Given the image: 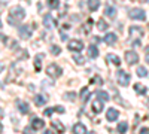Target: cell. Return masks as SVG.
<instances>
[{
	"label": "cell",
	"instance_id": "8d00e7d4",
	"mask_svg": "<svg viewBox=\"0 0 149 134\" xmlns=\"http://www.w3.org/2000/svg\"><path fill=\"white\" fill-rule=\"evenodd\" d=\"M140 134H149V130H148V128H143V130L140 131Z\"/></svg>",
	"mask_w": 149,
	"mask_h": 134
},
{
	"label": "cell",
	"instance_id": "7c38bea8",
	"mask_svg": "<svg viewBox=\"0 0 149 134\" xmlns=\"http://www.w3.org/2000/svg\"><path fill=\"white\" fill-rule=\"evenodd\" d=\"M72 131H73V134H86V127H85L84 124L78 122V124L73 125Z\"/></svg>",
	"mask_w": 149,
	"mask_h": 134
},
{
	"label": "cell",
	"instance_id": "d6a6232c",
	"mask_svg": "<svg viewBox=\"0 0 149 134\" xmlns=\"http://www.w3.org/2000/svg\"><path fill=\"white\" fill-rule=\"evenodd\" d=\"M51 52H52L54 55H60V52H61V48H58V46L52 45V46H51Z\"/></svg>",
	"mask_w": 149,
	"mask_h": 134
},
{
	"label": "cell",
	"instance_id": "836d02e7",
	"mask_svg": "<svg viewBox=\"0 0 149 134\" xmlns=\"http://www.w3.org/2000/svg\"><path fill=\"white\" fill-rule=\"evenodd\" d=\"M91 26H93V19L90 18L88 21H86V26H85V33H88V31H90V28H91Z\"/></svg>",
	"mask_w": 149,
	"mask_h": 134
},
{
	"label": "cell",
	"instance_id": "5b68a950",
	"mask_svg": "<svg viewBox=\"0 0 149 134\" xmlns=\"http://www.w3.org/2000/svg\"><path fill=\"white\" fill-rule=\"evenodd\" d=\"M128 15L131 19H137V21H143L146 18V14H145V10L140 9V8H134L128 12Z\"/></svg>",
	"mask_w": 149,
	"mask_h": 134
},
{
	"label": "cell",
	"instance_id": "e0dca14e",
	"mask_svg": "<svg viewBox=\"0 0 149 134\" xmlns=\"http://www.w3.org/2000/svg\"><path fill=\"white\" fill-rule=\"evenodd\" d=\"M93 110H94L95 113H100V112L103 110V101H102V100H95V101L93 103Z\"/></svg>",
	"mask_w": 149,
	"mask_h": 134
},
{
	"label": "cell",
	"instance_id": "60d3db41",
	"mask_svg": "<svg viewBox=\"0 0 149 134\" xmlns=\"http://www.w3.org/2000/svg\"><path fill=\"white\" fill-rule=\"evenodd\" d=\"M3 39H5V36H3V34H0V40H3Z\"/></svg>",
	"mask_w": 149,
	"mask_h": 134
},
{
	"label": "cell",
	"instance_id": "bcb514c9",
	"mask_svg": "<svg viewBox=\"0 0 149 134\" xmlns=\"http://www.w3.org/2000/svg\"><path fill=\"white\" fill-rule=\"evenodd\" d=\"M0 27H2V21H0Z\"/></svg>",
	"mask_w": 149,
	"mask_h": 134
},
{
	"label": "cell",
	"instance_id": "4dcf8cb0",
	"mask_svg": "<svg viewBox=\"0 0 149 134\" xmlns=\"http://www.w3.org/2000/svg\"><path fill=\"white\" fill-rule=\"evenodd\" d=\"M64 100L74 101V100H76V94H74L73 91H72V92H66V94H64Z\"/></svg>",
	"mask_w": 149,
	"mask_h": 134
},
{
	"label": "cell",
	"instance_id": "d6986e66",
	"mask_svg": "<svg viewBox=\"0 0 149 134\" xmlns=\"http://www.w3.org/2000/svg\"><path fill=\"white\" fill-rule=\"evenodd\" d=\"M34 70L37 73L42 70V54H39V55L36 57V60H34Z\"/></svg>",
	"mask_w": 149,
	"mask_h": 134
},
{
	"label": "cell",
	"instance_id": "4316f807",
	"mask_svg": "<svg viewBox=\"0 0 149 134\" xmlns=\"http://www.w3.org/2000/svg\"><path fill=\"white\" fill-rule=\"evenodd\" d=\"M104 15H107V17H115V15H116V9H115L113 6H106Z\"/></svg>",
	"mask_w": 149,
	"mask_h": 134
},
{
	"label": "cell",
	"instance_id": "44dd1931",
	"mask_svg": "<svg viewBox=\"0 0 149 134\" xmlns=\"http://www.w3.org/2000/svg\"><path fill=\"white\" fill-rule=\"evenodd\" d=\"M88 55H90V58H97L98 57V49H97L95 45H91L88 48Z\"/></svg>",
	"mask_w": 149,
	"mask_h": 134
},
{
	"label": "cell",
	"instance_id": "b9f144b4",
	"mask_svg": "<svg viewBox=\"0 0 149 134\" xmlns=\"http://www.w3.org/2000/svg\"><path fill=\"white\" fill-rule=\"evenodd\" d=\"M3 116V110H2V109H0V118H2Z\"/></svg>",
	"mask_w": 149,
	"mask_h": 134
},
{
	"label": "cell",
	"instance_id": "7a4b0ae2",
	"mask_svg": "<svg viewBox=\"0 0 149 134\" xmlns=\"http://www.w3.org/2000/svg\"><path fill=\"white\" fill-rule=\"evenodd\" d=\"M130 37L133 39V45L134 46H140V39L143 37V28L133 26L130 27Z\"/></svg>",
	"mask_w": 149,
	"mask_h": 134
},
{
	"label": "cell",
	"instance_id": "f6af8a7d",
	"mask_svg": "<svg viewBox=\"0 0 149 134\" xmlns=\"http://www.w3.org/2000/svg\"><path fill=\"white\" fill-rule=\"evenodd\" d=\"M88 134H95V133H94V131H91V133H88Z\"/></svg>",
	"mask_w": 149,
	"mask_h": 134
},
{
	"label": "cell",
	"instance_id": "30bf717a",
	"mask_svg": "<svg viewBox=\"0 0 149 134\" xmlns=\"http://www.w3.org/2000/svg\"><path fill=\"white\" fill-rule=\"evenodd\" d=\"M103 40L107 43V45H115L116 40H118V36L115 33H106V36L103 37Z\"/></svg>",
	"mask_w": 149,
	"mask_h": 134
},
{
	"label": "cell",
	"instance_id": "cb8c5ba5",
	"mask_svg": "<svg viewBox=\"0 0 149 134\" xmlns=\"http://www.w3.org/2000/svg\"><path fill=\"white\" fill-rule=\"evenodd\" d=\"M134 91L137 92L139 95H143V94H146V88L143 87L142 83H134Z\"/></svg>",
	"mask_w": 149,
	"mask_h": 134
},
{
	"label": "cell",
	"instance_id": "ffe728a7",
	"mask_svg": "<svg viewBox=\"0 0 149 134\" xmlns=\"http://www.w3.org/2000/svg\"><path fill=\"white\" fill-rule=\"evenodd\" d=\"M107 61H110V63H113L115 66H121V60L115 55V54H107Z\"/></svg>",
	"mask_w": 149,
	"mask_h": 134
},
{
	"label": "cell",
	"instance_id": "6da1fadb",
	"mask_svg": "<svg viewBox=\"0 0 149 134\" xmlns=\"http://www.w3.org/2000/svg\"><path fill=\"white\" fill-rule=\"evenodd\" d=\"M26 17V10H24L21 6H14L10 9V17H9V24L10 26H15V24L21 19H24Z\"/></svg>",
	"mask_w": 149,
	"mask_h": 134
},
{
	"label": "cell",
	"instance_id": "d590c367",
	"mask_svg": "<svg viewBox=\"0 0 149 134\" xmlns=\"http://www.w3.org/2000/svg\"><path fill=\"white\" fill-rule=\"evenodd\" d=\"M54 109H55V112H58V113H64V107L63 106H57Z\"/></svg>",
	"mask_w": 149,
	"mask_h": 134
},
{
	"label": "cell",
	"instance_id": "f546056e",
	"mask_svg": "<svg viewBox=\"0 0 149 134\" xmlns=\"http://www.w3.org/2000/svg\"><path fill=\"white\" fill-rule=\"evenodd\" d=\"M91 83H94V85H98V87H100V85H103V83H104V81H103L100 76H94V78L91 79Z\"/></svg>",
	"mask_w": 149,
	"mask_h": 134
},
{
	"label": "cell",
	"instance_id": "ab89813d",
	"mask_svg": "<svg viewBox=\"0 0 149 134\" xmlns=\"http://www.w3.org/2000/svg\"><path fill=\"white\" fill-rule=\"evenodd\" d=\"M43 134H54V133H52V131H51V130H46V131H45V133H43Z\"/></svg>",
	"mask_w": 149,
	"mask_h": 134
},
{
	"label": "cell",
	"instance_id": "7402d4cb",
	"mask_svg": "<svg viewBox=\"0 0 149 134\" xmlns=\"http://www.w3.org/2000/svg\"><path fill=\"white\" fill-rule=\"evenodd\" d=\"M34 101H36L37 106H43V104L46 103V97L42 95V94H37V95L34 97Z\"/></svg>",
	"mask_w": 149,
	"mask_h": 134
},
{
	"label": "cell",
	"instance_id": "9a60e30c",
	"mask_svg": "<svg viewBox=\"0 0 149 134\" xmlns=\"http://www.w3.org/2000/svg\"><path fill=\"white\" fill-rule=\"evenodd\" d=\"M95 95H97V99L98 100H102V101H107L110 97H109V94L106 92V91H103V90H98L97 92H95Z\"/></svg>",
	"mask_w": 149,
	"mask_h": 134
},
{
	"label": "cell",
	"instance_id": "f1b7e54d",
	"mask_svg": "<svg viewBox=\"0 0 149 134\" xmlns=\"http://www.w3.org/2000/svg\"><path fill=\"white\" fill-rule=\"evenodd\" d=\"M48 6L51 9H58L60 8V0H48Z\"/></svg>",
	"mask_w": 149,
	"mask_h": 134
},
{
	"label": "cell",
	"instance_id": "e575fe53",
	"mask_svg": "<svg viewBox=\"0 0 149 134\" xmlns=\"http://www.w3.org/2000/svg\"><path fill=\"white\" fill-rule=\"evenodd\" d=\"M55 110V109H45V112H43V115L45 116H51V113Z\"/></svg>",
	"mask_w": 149,
	"mask_h": 134
},
{
	"label": "cell",
	"instance_id": "7dc6e473",
	"mask_svg": "<svg viewBox=\"0 0 149 134\" xmlns=\"http://www.w3.org/2000/svg\"><path fill=\"white\" fill-rule=\"evenodd\" d=\"M143 2H148V0H143Z\"/></svg>",
	"mask_w": 149,
	"mask_h": 134
},
{
	"label": "cell",
	"instance_id": "ac0fdd59",
	"mask_svg": "<svg viewBox=\"0 0 149 134\" xmlns=\"http://www.w3.org/2000/svg\"><path fill=\"white\" fill-rule=\"evenodd\" d=\"M17 104H18V109H19L21 113H29L30 107H29V104L26 101H17Z\"/></svg>",
	"mask_w": 149,
	"mask_h": 134
},
{
	"label": "cell",
	"instance_id": "4fadbf2b",
	"mask_svg": "<svg viewBox=\"0 0 149 134\" xmlns=\"http://www.w3.org/2000/svg\"><path fill=\"white\" fill-rule=\"evenodd\" d=\"M43 26H45V27H48V28H51V27H54V26H55V21L52 19V17H51V15H45V17H43Z\"/></svg>",
	"mask_w": 149,
	"mask_h": 134
},
{
	"label": "cell",
	"instance_id": "d4e9b609",
	"mask_svg": "<svg viewBox=\"0 0 149 134\" xmlns=\"http://www.w3.org/2000/svg\"><path fill=\"white\" fill-rule=\"evenodd\" d=\"M127 130H128V124L124 121V122H119L118 124V133L119 134H125L127 133Z\"/></svg>",
	"mask_w": 149,
	"mask_h": 134
},
{
	"label": "cell",
	"instance_id": "484cf974",
	"mask_svg": "<svg viewBox=\"0 0 149 134\" xmlns=\"http://www.w3.org/2000/svg\"><path fill=\"white\" fill-rule=\"evenodd\" d=\"M52 127H54L60 134H63V133H64V127H63V124H61L60 121H52Z\"/></svg>",
	"mask_w": 149,
	"mask_h": 134
},
{
	"label": "cell",
	"instance_id": "ee69618b",
	"mask_svg": "<svg viewBox=\"0 0 149 134\" xmlns=\"http://www.w3.org/2000/svg\"><path fill=\"white\" fill-rule=\"evenodd\" d=\"M146 106H148V107H149V100H148V101H146Z\"/></svg>",
	"mask_w": 149,
	"mask_h": 134
},
{
	"label": "cell",
	"instance_id": "74e56055",
	"mask_svg": "<svg viewBox=\"0 0 149 134\" xmlns=\"http://www.w3.org/2000/svg\"><path fill=\"white\" fill-rule=\"evenodd\" d=\"M3 69H5V66H3V63H0V73L3 72Z\"/></svg>",
	"mask_w": 149,
	"mask_h": 134
},
{
	"label": "cell",
	"instance_id": "52a82bcc",
	"mask_svg": "<svg viewBox=\"0 0 149 134\" xmlns=\"http://www.w3.org/2000/svg\"><path fill=\"white\" fill-rule=\"evenodd\" d=\"M125 61L131 66V64H137L139 63V55L137 52H134V51H127L125 52Z\"/></svg>",
	"mask_w": 149,
	"mask_h": 134
},
{
	"label": "cell",
	"instance_id": "277c9868",
	"mask_svg": "<svg viewBox=\"0 0 149 134\" xmlns=\"http://www.w3.org/2000/svg\"><path fill=\"white\" fill-rule=\"evenodd\" d=\"M116 78H118V83L121 85V87H127V85L130 83V79H131V76L128 75L127 72H124V70H118V73H116Z\"/></svg>",
	"mask_w": 149,
	"mask_h": 134
},
{
	"label": "cell",
	"instance_id": "8992f818",
	"mask_svg": "<svg viewBox=\"0 0 149 134\" xmlns=\"http://www.w3.org/2000/svg\"><path fill=\"white\" fill-rule=\"evenodd\" d=\"M67 48H69L70 51L79 52V51H82V49H84V42H82V40H79V39H72V40L69 42Z\"/></svg>",
	"mask_w": 149,
	"mask_h": 134
},
{
	"label": "cell",
	"instance_id": "3957f363",
	"mask_svg": "<svg viewBox=\"0 0 149 134\" xmlns=\"http://www.w3.org/2000/svg\"><path fill=\"white\" fill-rule=\"evenodd\" d=\"M61 73H63V70H61L60 66H57V64H49V66L46 67V75L51 78V79H57V78H60V76H61Z\"/></svg>",
	"mask_w": 149,
	"mask_h": 134
},
{
	"label": "cell",
	"instance_id": "ba28073f",
	"mask_svg": "<svg viewBox=\"0 0 149 134\" xmlns=\"http://www.w3.org/2000/svg\"><path fill=\"white\" fill-rule=\"evenodd\" d=\"M19 37H22V39H30L31 37V34H33V31H31V28L29 27V26H22V27H19Z\"/></svg>",
	"mask_w": 149,
	"mask_h": 134
},
{
	"label": "cell",
	"instance_id": "8fae6325",
	"mask_svg": "<svg viewBox=\"0 0 149 134\" xmlns=\"http://www.w3.org/2000/svg\"><path fill=\"white\" fill-rule=\"evenodd\" d=\"M43 127H45L43 119H40V118H33L31 119V128L33 130H42Z\"/></svg>",
	"mask_w": 149,
	"mask_h": 134
},
{
	"label": "cell",
	"instance_id": "9c48e42d",
	"mask_svg": "<svg viewBox=\"0 0 149 134\" xmlns=\"http://www.w3.org/2000/svg\"><path fill=\"white\" fill-rule=\"evenodd\" d=\"M118 115H119V112L116 110V109H107V115H106V119L109 121V122H113V121H116L118 119Z\"/></svg>",
	"mask_w": 149,
	"mask_h": 134
},
{
	"label": "cell",
	"instance_id": "83f0119b",
	"mask_svg": "<svg viewBox=\"0 0 149 134\" xmlns=\"http://www.w3.org/2000/svg\"><path fill=\"white\" fill-rule=\"evenodd\" d=\"M97 28L100 30V31H106V30H107V22H106L104 19H98V22H97Z\"/></svg>",
	"mask_w": 149,
	"mask_h": 134
},
{
	"label": "cell",
	"instance_id": "1f68e13d",
	"mask_svg": "<svg viewBox=\"0 0 149 134\" xmlns=\"http://www.w3.org/2000/svg\"><path fill=\"white\" fill-rule=\"evenodd\" d=\"M137 75H139L140 78H146V76H148V70H146L145 67H137Z\"/></svg>",
	"mask_w": 149,
	"mask_h": 134
},
{
	"label": "cell",
	"instance_id": "5bb4252c",
	"mask_svg": "<svg viewBox=\"0 0 149 134\" xmlns=\"http://www.w3.org/2000/svg\"><path fill=\"white\" fill-rule=\"evenodd\" d=\"M79 97H81L82 103H86V101H88V99H90V90L86 88V87H85V88H82V90H81Z\"/></svg>",
	"mask_w": 149,
	"mask_h": 134
},
{
	"label": "cell",
	"instance_id": "f35d334b",
	"mask_svg": "<svg viewBox=\"0 0 149 134\" xmlns=\"http://www.w3.org/2000/svg\"><path fill=\"white\" fill-rule=\"evenodd\" d=\"M24 134H31V128H27V130H26V133H24Z\"/></svg>",
	"mask_w": 149,
	"mask_h": 134
},
{
	"label": "cell",
	"instance_id": "2e32d148",
	"mask_svg": "<svg viewBox=\"0 0 149 134\" xmlns=\"http://www.w3.org/2000/svg\"><path fill=\"white\" fill-rule=\"evenodd\" d=\"M98 8H100V0H88V9L91 12L97 10Z\"/></svg>",
	"mask_w": 149,
	"mask_h": 134
},
{
	"label": "cell",
	"instance_id": "603a6c76",
	"mask_svg": "<svg viewBox=\"0 0 149 134\" xmlns=\"http://www.w3.org/2000/svg\"><path fill=\"white\" fill-rule=\"evenodd\" d=\"M73 57V60H74V63L76 64H79V66H84L85 64V57H82V55H79V54H74V55H72Z\"/></svg>",
	"mask_w": 149,
	"mask_h": 134
},
{
	"label": "cell",
	"instance_id": "7bdbcfd3",
	"mask_svg": "<svg viewBox=\"0 0 149 134\" xmlns=\"http://www.w3.org/2000/svg\"><path fill=\"white\" fill-rule=\"evenodd\" d=\"M2 130H3V125H2V124H0V133H2Z\"/></svg>",
	"mask_w": 149,
	"mask_h": 134
}]
</instances>
